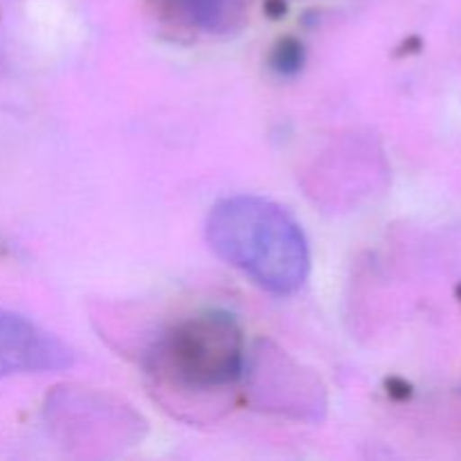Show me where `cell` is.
Listing matches in <instances>:
<instances>
[{"label":"cell","mask_w":461,"mask_h":461,"mask_svg":"<svg viewBox=\"0 0 461 461\" xmlns=\"http://www.w3.org/2000/svg\"><path fill=\"white\" fill-rule=\"evenodd\" d=\"M207 241L221 259L275 295L304 286L311 252L300 223L261 196L223 198L207 216Z\"/></svg>","instance_id":"1"},{"label":"cell","mask_w":461,"mask_h":461,"mask_svg":"<svg viewBox=\"0 0 461 461\" xmlns=\"http://www.w3.org/2000/svg\"><path fill=\"white\" fill-rule=\"evenodd\" d=\"M246 347L228 313H201L176 324L149 354V372L162 390L183 396L219 394L243 378Z\"/></svg>","instance_id":"2"},{"label":"cell","mask_w":461,"mask_h":461,"mask_svg":"<svg viewBox=\"0 0 461 461\" xmlns=\"http://www.w3.org/2000/svg\"><path fill=\"white\" fill-rule=\"evenodd\" d=\"M243 381L252 403L268 412L320 421L327 410L322 383L270 342H261L246 354Z\"/></svg>","instance_id":"3"},{"label":"cell","mask_w":461,"mask_h":461,"mask_svg":"<svg viewBox=\"0 0 461 461\" xmlns=\"http://www.w3.org/2000/svg\"><path fill=\"white\" fill-rule=\"evenodd\" d=\"M75 365V351L41 324L0 309V378L16 374L63 372Z\"/></svg>","instance_id":"4"},{"label":"cell","mask_w":461,"mask_h":461,"mask_svg":"<svg viewBox=\"0 0 461 461\" xmlns=\"http://www.w3.org/2000/svg\"><path fill=\"white\" fill-rule=\"evenodd\" d=\"M189 27L205 34H230L243 23V0H162Z\"/></svg>","instance_id":"5"}]
</instances>
